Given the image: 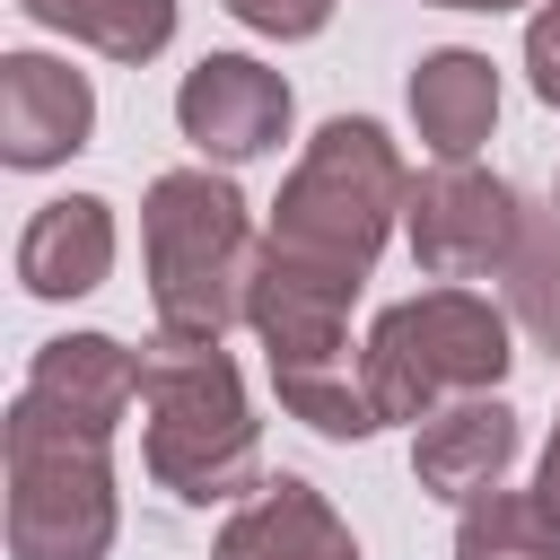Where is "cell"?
I'll return each mask as SVG.
<instances>
[{"label":"cell","mask_w":560,"mask_h":560,"mask_svg":"<svg viewBox=\"0 0 560 560\" xmlns=\"http://www.w3.org/2000/svg\"><path fill=\"white\" fill-rule=\"evenodd\" d=\"M402 201H411V166H402L394 131L368 122V114H332L306 140V158L289 166L262 245L289 254V262H306V271H324V280L368 289V271H376Z\"/></svg>","instance_id":"1"},{"label":"cell","mask_w":560,"mask_h":560,"mask_svg":"<svg viewBox=\"0 0 560 560\" xmlns=\"http://www.w3.org/2000/svg\"><path fill=\"white\" fill-rule=\"evenodd\" d=\"M140 464L184 508L254 499L262 490V420L245 402V376L219 341H166L140 368Z\"/></svg>","instance_id":"2"},{"label":"cell","mask_w":560,"mask_h":560,"mask_svg":"<svg viewBox=\"0 0 560 560\" xmlns=\"http://www.w3.org/2000/svg\"><path fill=\"white\" fill-rule=\"evenodd\" d=\"M254 254L262 236L228 175L166 166L140 192V262H149V306L166 341H228V324H245Z\"/></svg>","instance_id":"3"},{"label":"cell","mask_w":560,"mask_h":560,"mask_svg":"<svg viewBox=\"0 0 560 560\" xmlns=\"http://www.w3.org/2000/svg\"><path fill=\"white\" fill-rule=\"evenodd\" d=\"M122 525L114 438L18 385L9 402V560H105Z\"/></svg>","instance_id":"4"},{"label":"cell","mask_w":560,"mask_h":560,"mask_svg":"<svg viewBox=\"0 0 560 560\" xmlns=\"http://www.w3.org/2000/svg\"><path fill=\"white\" fill-rule=\"evenodd\" d=\"M508 306H490L481 289H464V280H438V289H420V298H402V306H385L376 324H368V394H376V411L385 420H429L438 402H455V394H499V376H508Z\"/></svg>","instance_id":"5"},{"label":"cell","mask_w":560,"mask_h":560,"mask_svg":"<svg viewBox=\"0 0 560 560\" xmlns=\"http://www.w3.org/2000/svg\"><path fill=\"white\" fill-rule=\"evenodd\" d=\"M516 228H525V201L508 175H490L472 158H438L429 175H411L402 236L429 280H499L516 254Z\"/></svg>","instance_id":"6"},{"label":"cell","mask_w":560,"mask_h":560,"mask_svg":"<svg viewBox=\"0 0 560 560\" xmlns=\"http://www.w3.org/2000/svg\"><path fill=\"white\" fill-rule=\"evenodd\" d=\"M289 114H298L289 79L262 70L254 52H201V61L184 70V88H175V131H184L201 158H219V166L271 158V149L289 140Z\"/></svg>","instance_id":"7"},{"label":"cell","mask_w":560,"mask_h":560,"mask_svg":"<svg viewBox=\"0 0 560 560\" xmlns=\"http://www.w3.org/2000/svg\"><path fill=\"white\" fill-rule=\"evenodd\" d=\"M88 131H96L88 70H70L52 52H0V166L44 175V166L79 158Z\"/></svg>","instance_id":"8"},{"label":"cell","mask_w":560,"mask_h":560,"mask_svg":"<svg viewBox=\"0 0 560 560\" xmlns=\"http://www.w3.org/2000/svg\"><path fill=\"white\" fill-rule=\"evenodd\" d=\"M516 464V411L499 394H455L438 402L420 429H411V481L429 499H472V490H499Z\"/></svg>","instance_id":"9"},{"label":"cell","mask_w":560,"mask_h":560,"mask_svg":"<svg viewBox=\"0 0 560 560\" xmlns=\"http://www.w3.org/2000/svg\"><path fill=\"white\" fill-rule=\"evenodd\" d=\"M210 560H359V542H350V525L332 516V499L315 481L280 472L254 499H236V516L219 525Z\"/></svg>","instance_id":"10"},{"label":"cell","mask_w":560,"mask_h":560,"mask_svg":"<svg viewBox=\"0 0 560 560\" xmlns=\"http://www.w3.org/2000/svg\"><path fill=\"white\" fill-rule=\"evenodd\" d=\"M105 271H114V201L105 192H61V201H44L35 219H26V236H18V280H26V298H88V289H105Z\"/></svg>","instance_id":"11"},{"label":"cell","mask_w":560,"mask_h":560,"mask_svg":"<svg viewBox=\"0 0 560 560\" xmlns=\"http://www.w3.org/2000/svg\"><path fill=\"white\" fill-rule=\"evenodd\" d=\"M140 350H122L114 332H61V341H44L35 350V368H26V385L44 394V402H61L70 420H88V429H122L131 411H140Z\"/></svg>","instance_id":"12"},{"label":"cell","mask_w":560,"mask_h":560,"mask_svg":"<svg viewBox=\"0 0 560 560\" xmlns=\"http://www.w3.org/2000/svg\"><path fill=\"white\" fill-rule=\"evenodd\" d=\"M499 122V70L490 52L472 44H438L411 61V131L438 149V158H472Z\"/></svg>","instance_id":"13"},{"label":"cell","mask_w":560,"mask_h":560,"mask_svg":"<svg viewBox=\"0 0 560 560\" xmlns=\"http://www.w3.org/2000/svg\"><path fill=\"white\" fill-rule=\"evenodd\" d=\"M18 9L105 61H158L175 44V0H18Z\"/></svg>","instance_id":"14"},{"label":"cell","mask_w":560,"mask_h":560,"mask_svg":"<svg viewBox=\"0 0 560 560\" xmlns=\"http://www.w3.org/2000/svg\"><path fill=\"white\" fill-rule=\"evenodd\" d=\"M455 560H560V516L542 490H472L455 516Z\"/></svg>","instance_id":"15"},{"label":"cell","mask_w":560,"mask_h":560,"mask_svg":"<svg viewBox=\"0 0 560 560\" xmlns=\"http://www.w3.org/2000/svg\"><path fill=\"white\" fill-rule=\"evenodd\" d=\"M499 306L525 324L534 350L560 359V210H525L516 254H508V271H499Z\"/></svg>","instance_id":"16"},{"label":"cell","mask_w":560,"mask_h":560,"mask_svg":"<svg viewBox=\"0 0 560 560\" xmlns=\"http://www.w3.org/2000/svg\"><path fill=\"white\" fill-rule=\"evenodd\" d=\"M228 18L254 26V35H271V44H306V35H324L332 0H228Z\"/></svg>","instance_id":"17"},{"label":"cell","mask_w":560,"mask_h":560,"mask_svg":"<svg viewBox=\"0 0 560 560\" xmlns=\"http://www.w3.org/2000/svg\"><path fill=\"white\" fill-rule=\"evenodd\" d=\"M525 79H534L542 105H560V0H542L534 26H525Z\"/></svg>","instance_id":"18"},{"label":"cell","mask_w":560,"mask_h":560,"mask_svg":"<svg viewBox=\"0 0 560 560\" xmlns=\"http://www.w3.org/2000/svg\"><path fill=\"white\" fill-rule=\"evenodd\" d=\"M534 490H542V508L560 516V420H551V438H542V472H534Z\"/></svg>","instance_id":"19"},{"label":"cell","mask_w":560,"mask_h":560,"mask_svg":"<svg viewBox=\"0 0 560 560\" xmlns=\"http://www.w3.org/2000/svg\"><path fill=\"white\" fill-rule=\"evenodd\" d=\"M429 9H490L499 18V9H525V0H429Z\"/></svg>","instance_id":"20"},{"label":"cell","mask_w":560,"mask_h":560,"mask_svg":"<svg viewBox=\"0 0 560 560\" xmlns=\"http://www.w3.org/2000/svg\"><path fill=\"white\" fill-rule=\"evenodd\" d=\"M551 210H560V184H551Z\"/></svg>","instance_id":"21"}]
</instances>
